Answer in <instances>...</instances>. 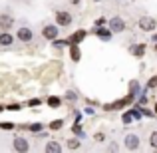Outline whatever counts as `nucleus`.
<instances>
[{"label": "nucleus", "instance_id": "f257e3e1", "mask_svg": "<svg viewBox=\"0 0 157 153\" xmlns=\"http://www.w3.org/2000/svg\"><path fill=\"white\" fill-rule=\"evenodd\" d=\"M155 26H157V22L151 16H141V18H139V28H141L143 32H153Z\"/></svg>", "mask_w": 157, "mask_h": 153}, {"label": "nucleus", "instance_id": "f03ea898", "mask_svg": "<svg viewBox=\"0 0 157 153\" xmlns=\"http://www.w3.org/2000/svg\"><path fill=\"white\" fill-rule=\"evenodd\" d=\"M56 24L58 26H70L72 24V14L66 10H58L56 12Z\"/></svg>", "mask_w": 157, "mask_h": 153}, {"label": "nucleus", "instance_id": "7ed1b4c3", "mask_svg": "<svg viewBox=\"0 0 157 153\" xmlns=\"http://www.w3.org/2000/svg\"><path fill=\"white\" fill-rule=\"evenodd\" d=\"M58 34H60V30H58V24H48V26H44L42 30V36L46 40H56Z\"/></svg>", "mask_w": 157, "mask_h": 153}, {"label": "nucleus", "instance_id": "20e7f679", "mask_svg": "<svg viewBox=\"0 0 157 153\" xmlns=\"http://www.w3.org/2000/svg\"><path fill=\"white\" fill-rule=\"evenodd\" d=\"M12 147H14V151H22L24 153V151L30 149V143H28L24 137H16L14 141H12Z\"/></svg>", "mask_w": 157, "mask_h": 153}, {"label": "nucleus", "instance_id": "39448f33", "mask_svg": "<svg viewBox=\"0 0 157 153\" xmlns=\"http://www.w3.org/2000/svg\"><path fill=\"white\" fill-rule=\"evenodd\" d=\"M109 30L111 32H123V30H125V22H123L121 18H117V16H115V18L109 20Z\"/></svg>", "mask_w": 157, "mask_h": 153}, {"label": "nucleus", "instance_id": "423d86ee", "mask_svg": "<svg viewBox=\"0 0 157 153\" xmlns=\"http://www.w3.org/2000/svg\"><path fill=\"white\" fill-rule=\"evenodd\" d=\"M16 38H18L20 42H30V40L34 38V34H32L30 28H20V30L16 32Z\"/></svg>", "mask_w": 157, "mask_h": 153}, {"label": "nucleus", "instance_id": "0eeeda50", "mask_svg": "<svg viewBox=\"0 0 157 153\" xmlns=\"http://www.w3.org/2000/svg\"><path fill=\"white\" fill-rule=\"evenodd\" d=\"M12 26H14V18H12L10 14H2L0 16V28H2V30H10Z\"/></svg>", "mask_w": 157, "mask_h": 153}, {"label": "nucleus", "instance_id": "6e6552de", "mask_svg": "<svg viewBox=\"0 0 157 153\" xmlns=\"http://www.w3.org/2000/svg\"><path fill=\"white\" fill-rule=\"evenodd\" d=\"M125 147H127V149H131V151L137 149V147H139V137H137V135H133V133L127 135V137H125Z\"/></svg>", "mask_w": 157, "mask_h": 153}, {"label": "nucleus", "instance_id": "1a4fd4ad", "mask_svg": "<svg viewBox=\"0 0 157 153\" xmlns=\"http://www.w3.org/2000/svg\"><path fill=\"white\" fill-rule=\"evenodd\" d=\"M10 44H14V36L4 30L2 34H0V46H10Z\"/></svg>", "mask_w": 157, "mask_h": 153}, {"label": "nucleus", "instance_id": "9d476101", "mask_svg": "<svg viewBox=\"0 0 157 153\" xmlns=\"http://www.w3.org/2000/svg\"><path fill=\"white\" fill-rule=\"evenodd\" d=\"M46 151L48 153H58V151H62V145L58 141H50V143H46Z\"/></svg>", "mask_w": 157, "mask_h": 153}, {"label": "nucleus", "instance_id": "9b49d317", "mask_svg": "<svg viewBox=\"0 0 157 153\" xmlns=\"http://www.w3.org/2000/svg\"><path fill=\"white\" fill-rule=\"evenodd\" d=\"M70 54H72V60L74 62H80L82 52H80V48H78V44H72V50H70Z\"/></svg>", "mask_w": 157, "mask_h": 153}, {"label": "nucleus", "instance_id": "f8f14e48", "mask_svg": "<svg viewBox=\"0 0 157 153\" xmlns=\"http://www.w3.org/2000/svg\"><path fill=\"white\" fill-rule=\"evenodd\" d=\"M84 38H86V32H84V30H80V32H76V34H72L70 42H72V44H78V42H82Z\"/></svg>", "mask_w": 157, "mask_h": 153}, {"label": "nucleus", "instance_id": "ddd939ff", "mask_svg": "<svg viewBox=\"0 0 157 153\" xmlns=\"http://www.w3.org/2000/svg\"><path fill=\"white\" fill-rule=\"evenodd\" d=\"M131 54H133V56H143V54H145V46H143V44H137V46H133L131 48Z\"/></svg>", "mask_w": 157, "mask_h": 153}, {"label": "nucleus", "instance_id": "4468645a", "mask_svg": "<svg viewBox=\"0 0 157 153\" xmlns=\"http://www.w3.org/2000/svg\"><path fill=\"white\" fill-rule=\"evenodd\" d=\"M62 125H64V119H54V121L50 123V129L58 131V129H62Z\"/></svg>", "mask_w": 157, "mask_h": 153}, {"label": "nucleus", "instance_id": "2eb2a0df", "mask_svg": "<svg viewBox=\"0 0 157 153\" xmlns=\"http://www.w3.org/2000/svg\"><path fill=\"white\" fill-rule=\"evenodd\" d=\"M149 145L153 147V149H157V131H153V133L149 135Z\"/></svg>", "mask_w": 157, "mask_h": 153}, {"label": "nucleus", "instance_id": "dca6fc26", "mask_svg": "<svg viewBox=\"0 0 157 153\" xmlns=\"http://www.w3.org/2000/svg\"><path fill=\"white\" fill-rule=\"evenodd\" d=\"M78 147H80L78 139H68V149H78Z\"/></svg>", "mask_w": 157, "mask_h": 153}, {"label": "nucleus", "instance_id": "f3484780", "mask_svg": "<svg viewBox=\"0 0 157 153\" xmlns=\"http://www.w3.org/2000/svg\"><path fill=\"white\" fill-rule=\"evenodd\" d=\"M48 105H50V107H58V105H60V98H50V100H48Z\"/></svg>", "mask_w": 157, "mask_h": 153}, {"label": "nucleus", "instance_id": "a211bd4d", "mask_svg": "<svg viewBox=\"0 0 157 153\" xmlns=\"http://www.w3.org/2000/svg\"><path fill=\"white\" fill-rule=\"evenodd\" d=\"M0 127H2V129H12V123H8V121H4V123H0Z\"/></svg>", "mask_w": 157, "mask_h": 153}, {"label": "nucleus", "instance_id": "6ab92c4d", "mask_svg": "<svg viewBox=\"0 0 157 153\" xmlns=\"http://www.w3.org/2000/svg\"><path fill=\"white\" fill-rule=\"evenodd\" d=\"M8 109H10V111H18L20 105H18V103H10V105H8Z\"/></svg>", "mask_w": 157, "mask_h": 153}, {"label": "nucleus", "instance_id": "aec40b11", "mask_svg": "<svg viewBox=\"0 0 157 153\" xmlns=\"http://www.w3.org/2000/svg\"><path fill=\"white\" fill-rule=\"evenodd\" d=\"M30 129L32 131H40V129H42V125H40V123H34V125H30Z\"/></svg>", "mask_w": 157, "mask_h": 153}, {"label": "nucleus", "instance_id": "412c9836", "mask_svg": "<svg viewBox=\"0 0 157 153\" xmlns=\"http://www.w3.org/2000/svg\"><path fill=\"white\" fill-rule=\"evenodd\" d=\"M155 86H157V78H151L149 80V88H155Z\"/></svg>", "mask_w": 157, "mask_h": 153}, {"label": "nucleus", "instance_id": "4be33fe9", "mask_svg": "<svg viewBox=\"0 0 157 153\" xmlns=\"http://www.w3.org/2000/svg\"><path fill=\"white\" fill-rule=\"evenodd\" d=\"M96 141H104V133H96Z\"/></svg>", "mask_w": 157, "mask_h": 153}, {"label": "nucleus", "instance_id": "5701e85b", "mask_svg": "<svg viewBox=\"0 0 157 153\" xmlns=\"http://www.w3.org/2000/svg\"><path fill=\"white\" fill-rule=\"evenodd\" d=\"M80 131H82V127H80V125L76 123V125H74V133H80Z\"/></svg>", "mask_w": 157, "mask_h": 153}, {"label": "nucleus", "instance_id": "b1692460", "mask_svg": "<svg viewBox=\"0 0 157 153\" xmlns=\"http://www.w3.org/2000/svg\"><path fill=\"white\" fill-rule=\"evenodd\" d=\"M68 2H70V4H80L82 0H68Z\"/></svg>", "mask_w": 157, "mask_h": 153}, {"label": "nucleus", "instance_id": "393cba45", "mask_svg": "<svg viewBox=\"0 0 157 153\" xmlns=\"http://www.w3.org/2000/svg\"><path fill=\"white\" fill-rule=\"evenodd\" d=\"M155 113H157V103H155Z\"/></svg>", "mask_w": 157, "mask_h": 153}, {"label": "nucleus", "instance_id": "a878e982", "mask_svg": "<svg viewBox=\"0 0 157 153\" xmlns=\"http://www.w3.org/2000/svg\"><path fill=\"white\" fill-rule=\"evenodd\" d=\"M0 111H2V105H0Z\"/></svg>", "mask_w": 157, "mask_h": 153}]
</instances>
